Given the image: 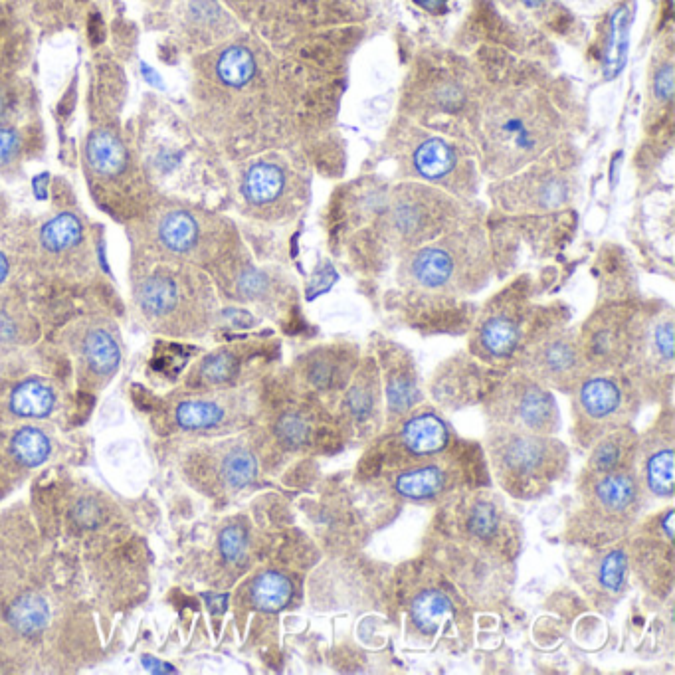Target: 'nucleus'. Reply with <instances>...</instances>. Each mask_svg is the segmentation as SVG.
Segmentation results:
<instances>
[{
  "mask_svg": "<svg viewBox=\"0 0 675 675\" xmlns=\"http://www.w3.org/2000/svg\"><path fill=\"white\" fill-rule=\"evenodd\" d=\"M462 436L454 430L448 414L430 400L418 404L400 420L381 430L365 448L351 474L355 483H367L390 472L420 464L446 452Z\"/></svg>",
  "mask_w": 675,
  "mask_h": 675,
  "instance_id": "obj_7",
  "label": "nucleus"
},
{
  "mask_svg": "<svg viewBox=\"0 0 675 675\" xmlns=\"http://www.w3.org/2000/svg\"><path fill=\"white\" fill-rule=\"evenodd\" d=\"M238 369V361L234 355L230 353H216V355H210L204 365H202V379L206 383H214V385H220V383H228L234 373Z\"/></svg>",
  "mask_w": 675,
  "mask_h": 675,
  "instance_id": "obj_37",
  "label": "nucleus"
},
{
  "mask_svg": "<svg viewBox=\"0 0 675 675\" xmlns=\"http://www.w3.org/2000/svg\"><path fill=\"white\" fill-rule=\"evenodd\" d=\"M485 254V240L476 230L436 238L404 254L398 282L430 313L438 303H458V295L482 288L487 270L470 266H485Z\"/></svg>",
  "mask_w": 675,
  "mask_h": 675,
  "instance_id": "obj_6",
  "label": "nucleus"
},
{
  "mask_svg": "<svg viewBox=\"0 0 675 675\" xmlns=\"http://www.w3.org/2000/svg\"><path fill=\"white\" fill-rule=\"evenodd\" d=\"M311 2H317V0H311Z\"/></svg>",
  "mask_w": 675,
  "mask_h": 675,
  "instance_id": "obj_43",
  "label": "nucleus"
},
{
  "mask_svg": "<svg viewBox=\"0 0 675 675\" xmlns=\"http://www.w3.org/2000/svg\"><path fill=\"white\" fill-rule=\"evenodd\" d=\"M353 485L371 525L377 529V523L386 525L392 521V511H400L404 505L434 507L462 489L493 483L482 444L460 438L446 452L420 464L390 472L373 482H353Z\"/></svg>",
  "mask_w": 675,
  "mask_h": 675,
  "instance_id": "obj_3",
  "label": "nucleus"
},
{
  "mask_svg": "<svg viewBox=\"0 0 675 675\" xmlns=\"http://www.w3.org/2000/svg\"><path fill=\"white\" fill-rule=\"evenodd\" d=\"M377 359L385 396V426L400 420L418 404L426 402L418 367L410 351L390 339L379 337L371 351Z\"/></svg>",
  "mask_w": 675,
  "mask_h": 675,
  "instance_id": "obj_21",
  "label": "nucleus"
},
{
  "mask_svg": "<svg viewBox=\"0 0 675 675\" xmlns=\"http://www.w3.org/2000/svg\"><path fill=\"white\" fill-rule=\"evenodd\" d=\"M644 404L622 373H590L571 394V444L586 454L604 434L636 424Z\"/></svg>",
  "mask_w": 675,
  "mask_h": 675,
  "instance_id": "obj_12",
  "label": "nucleus"
},
{
  "mask_svg": "<svg viewBox=\"0 0 675 675\" xmlns=\"http://www.w3.org/2000/svg\"><path fill=\"white\" fill-rule=\"evenodd\" d=\"M482 446L491 483L515 501L551 495L571 470V446L559 436L485 424Z\"/></svg>",
  "mask_w": 675,
  "mask_h": 675,
  "instance_id": "obj_4",
  "label": "nucleus"
},
{
  "mask_svg": "<svg viewBox=\"0 0 675 675\" xmlns=\"http://www.w3.org/2000/svg\"><path fill=\"white\" fill-rule=\"evenodd\" d=\"M523 523L495 485L462 489L434 505L420 555L452 580L476 610H497L517 582Z\"/></svg>",
  "mask_w": 675,
  "mask_h": 675,
  "instance_id": "obj_1",
  "label": "nucleus"
},
{
  "mask_svg": "<svg viewBox=\"0 0 675 675\" xmlns=\"http://www.w3.org/2000/svg\"><path fill=\"white\" fill-rule=\"evenodd\" d=\"M636 474L648 501H674L675 404L660 406L656 418L640 432Z\"/></svg>",
  "mask_w": 675,
  "mask_h": 675,
  "instance_id": "obj_18",
  "label": "nucleus"
},
{
  "mask_svg": "<svg viewBox=\"0 0 675 675\" xmlns=\"http://www.w3.org/2000/svg\"><path fill=\"white\" fill-rule=\"evenodd\" d=\"M218 547H220V555L224 557V561L238 565L246 559L248 549H250V533L248 527L242 523H232L228 527L222 529L220 537H218Z\"/></svg>",
  "mask_w": 675,
  "mask_h": 675,
  "instance_id": "obj_36",
  "label": "nucleus"
},
{
  "mask_svg": "<svg viewBox=\"0 0 675 675\" xmlns=\"http://www.w3.org/2000/svg\"><path fill=\"white\" fill-rule=\"evenodd\" d=\"M485 424L559 436L561 408L553 390L519 369L505 371L482 400Z\"/></svg>",
  "mask_w": 675,
  "mask_h": 675,
  "instance_id": "obj_13",
  "label": "nucleus"
},
{
  "mask_svg": "<svg viewBox=\"0 0 675 675\" xmlns=\"http://www.w3.org/2000/svg\"><path fill=\"white\" fill-rule=\"evenodd\" d=\"M179 291L173 280L165 276H153L143 282L139 290V303L149 315H163L177 303Z\"/></svg>",
  "mask_w": 675,
  "mask_h": 675,
  "instance_id": "obj_33",
  "label": "nucleus"
},
{
  "mask_svg": "<svg viewBox=\"0 0 675 675\" xmlns=\"http://www.w3.org/2000/svg\"><path fill=\"white\" fill-rule=\"evenodd\" d=\"M386 608L408 646L464 654L474 646L476 608L430 559L416 555L388 573Z\"/></svg>",
  "mask_w": 675,
  "mask_h": 675,
  "instance_id": "obj_2",
  "label": "nucleus"
},
{
  "mask_svg": "<svg viewBox=\"0 0 675 675\" xmlns=\"http://www.w3.org/2000/svg\"><path fill=\"white\" fill-rule=\"evenodd\" d=\"M18 149V135L14 129H0V165L8 163Z\"/></svg>",
  "mask_w": 675,
  "mask_h": 675,
  "instance_id": "obj_39",
  "label": "nucleus"
},
{
  "mask_svg": "<svg viewBox=\"0 0 675 675\" xmlns=\"http://www.w3.org/2000/svg\"><path fill=\"white\" fill-rule=\"evenodd\" d=\"M648 505L636 470L594 474L580 468L563 523L567 547L596 549L630 535Z\"/></svg>",
  "mask_w": 675,
  "mask_h": 675,
  "instance_id": "obj_5",
  "label": "nucleus"
},
{
  "mask_svg": "<svg viewBox=\"0 0 675 675\" xmlns=\"http://www.w3.org/2000/svg\"><path fill=\"white\" fill-rule=\"evenodd\" d=\"M537 311L529 280L519 278L511 282L476 315L470 353L491 369L509 371L529 337Z\"/></svg>",
  "mask_w": 675,
  "mask_h": 675,
  "instance_id": "obj_10",
  "label": "nucleus"
},
{
  "mask_svg": "<svg viewBox=\"0 0 675 675\" xmlns=\"http://www.w3.org/2000/svg\"><path fill=\"white\" fill-rule=\"evenodd\" d=\"M198 234V226L193 216L183 210L169 212L159 226V238L161 242L173 250V252H187L193 248L194 240Z\"/></svg>",
  "mask_w": 675,
  "mask_h": 675,
  "instance_id": "obj_30",
  "label": "nucleus"
},
{
  "mask_svg": "<svg viewBox=\"0 0 675 675\" xmlns=\"http://www.w3.org/2000/svg\"><path fill=\"white\" fill-rule=\"evenodd\" d=\"M50 620L48 602L38 594H24L12 602L8 610V622L20 634L34 636L46 628Z\"/></svg>",
  "mask_w": 675,
  "mask_h": 675,
  "instance_id": "obj_26",
  "label": "nucleus"
},
{
  "mask_svg": "<svg viewBox=\"0 0 675 675\" xmlns=\"http://www.w3.org/2000/svg\"><path fill=\"white\" fill-rule=\"evenodd\" d=\"M414 167L420 177L438 181L448 177L456 167V153L450 143L440 137H430L414 151Z\"/></svg>",
  "mask_w": 675,
  "mask_h": 675,
  "instance_id": "obj_23",
  "label": "nucleus"
},
{
  "mask_svg": "<svg viewBox=\"0 0 675 675\" xmlns=\"http://www.w3.org/2000/svg\"><path fill=\"white\" fill-rule=\"evenodd\" d=\"M569 575L579 586L584 600L604 618L628 596L632 586L628 537L596 549L569 547Z\"/></svg>",
  "mask_w": 675,
  "mask_h": 675,
  "instance_id": "obj_16",
  "label": "nucleus"
},
{
  "mask_svg": "<svg viewBox=\"0 0 675 675\" xmlns=\"http://www.w3.org/2000/svg\"><path fill=\"white\" fill-rule=\"evenodd\" d=\"M638 442L640 430L636 428V424L616 428L592 444V448L584 454L586 460L582 470L594 474L636 470Z\"/></svg>",
  "mask_w": 675,
  "mask_h": 675,
  "instance_id": "obj_22",
  "label": "nucleus"
},
{
  "mask_svg": "<svg viewBox=\"0 0 675 675\" xmlns=\"http://www.w3.org/2000/svg\"><path fill=\"white\" fill-rule=\"evenodd\" d=\"M84 353H86V359L92 365V369L97 373H103V375L111 373L119 365V357H121L115 339L107 331H101V329L92 331L86 337Z\"/></svg>",
  "mask_w": 675,
  "mask_h": 675,
  "instance_id": "obj_34",
  "label": "nucleus"
},
{
  "mask_svg": "<svg viewBox=\"0 0 675 675\" xmlns=\"http://www.w3.org/2000/svg\"><path fill=\"white\" fill-rule=\"evenodd\" d=\"M523 4H527L529 8H535V6H539V4H543V0H521Z\"/></svg>",
  "mask_w": 675,
  "mask_h": 675,
  "instance_id": "obj_42",
  "label": "nucleus"
},
{
  "mask_svg": "<svg viewBox=\"0 0 675 675\" xmlns=\"http://www.w3.org/2000/svg\"><path fill=\"white\" fill-rule=\"evenodd\" d=\"M675 325L670 307L642 303L634 343L622 375L644 406L674 404Z\"/></svg>",
  "mask_w": 675,
  "mask_h": 675,
  "instance_id": "obj_11",
  "label": "nucleus"
},
{
  "mask_svg": "<svg viewBox=\"0 0 675 675\" xmlns=\"http://www.w3.org/2000/svg\"><path fill=\"white\" fill-rule=\"evenodd\" d=\"M640 301H602L580 327L579 343L590 373H622L638 327Z\"/></svg>",
  "mask_w": 675,
  "mask_h": 675,
  "instance_id": "obj_15",
  "label": "nucleus"
},
{
  "mask_svg": "<svg viewBox=\"0 0 675 675\" xmlns=\"http://www.w3.org/2000/svg\"><path fill=\"white\" fill-rule=\"evenodd\" d=\"M220 474L228 487L244 489L258 480L260 460L250 448L236 446L224 456Z\"/></svg>",
  "mask_w": 675,
  "mask_h": 675,
  "instance_id": "obj_29",
  "label": "nucleus"
},
{
  "mask_svg": "<svg viewBox=\"0 0 675 675\" xmlns=\"http://www.w3.org/2000/svg\"><path fill=\"white\" fill-rule=\"evenodd\" d=\"M505 371L491 369L472 353H460L442 363L428 385L424 386L430 402L444 414L480 406L485 394Z\"/></svg>",
  "mask_w": 675,
  "mask_h": 675,
  "instance_id": "obj_20",
  "label": "nucleus"
},
{
  "mask_svg": "<svg viewBox=\"0 0 675 675\" xmlns=\"http://www.w3.org/2000/svg\"><path fill=\"white\" fill-rule=\"evenodd\" d=\"M420 8H424V10H428V12H440V10H444L446 8V4H448V0H414Z\"/></svg>",
  "mask_w": 675,
  "mask_h": 675,
  "instance_id": "obj_40",
  "label": "nucleus"
},
{
  "mask_svg": "<svg viewBox=\"0 0 675 675\" xmlns=\"http://www.w3.org/2000/svg\"><path fill=\"white\" fill-rule=\"evenodd\" d=\"M675 509L666 503L642 515L628 535L630 571L650 602L670 604L675 586Z\"/></svg>",
  "mask_w": 675,
  "mask_h": 675,
  "instance_id": "obj_14",
  "label": "nucleus"
},
{
  "mask_svg": "<svg viewBox=\"0 0 675 675\" xmlns=\"http://www.w3.org/2000/svg\"><path fill=\"white\" fill-rule=\"evenodd\" d=\"M12 454L24 466H40L50 456V440L38 428H22L12 438Z\"/></svg>",
  "mask_w": 675,
  "mask_h": 675,
  "instance_id": "obj_35",
  "label": "nucleus"
},
{
  "mask_svg": "<svg viewBox=\"0 0 675 675\" xmlns=\"http://www.w3.org/2000/svg\"><path fill=\"white\" fill-rule=\"evenodd\" d=\"M216 74L226 86L244 88L256 74V60L248 48L232 46L218 58Z\"/></svg>",
  "mask_w": 675,
  "mask_h": 675,
  "instance_id": "obj_28",
  "label": "nucleus"
},
{
  "mask_svg": "<svg viewBox=\"0 0 675 675\" xmlns=\"http://www.w3.org/2000/svg\"><path fill=\"white\" fill-rule=\"evenodd\" d=\"M511 369H519L553 392L571 396L590 375L579 331L567 327V317L557 307H539L529 337Z\"/></svg>",
  "mask_w": 675,
  "mask_h": 675,
  "instance_id": "obj_9",
  "label": "nucleus"
},
{
  "mask_svg": "<svg viewBox=\"0 0 675 675\" xmlns=\"http://www.w3.org/2000/svg\"><path fill=\"white\" fill-rule=\"evenodd\" d=\"M80 238H82V222L78 220V216L70 212L58 214L56 218H52L50 222L44 224L40 232L42 246L50 252H64L76 246Z\"/></svg>",
  "mask_w": 675,
  "mask_h": 675,
  "instance_id": "obj_31",
  "label": "nucleus"
},
{
  "mask_svg": "<svg viewBox=\"0 0 675 675\" xmlns=\"http://www.w3.org/2000/svg\"><path fill=\"white\" fill-rule=\"evenodd\" d=\"M674 66L668 62L664 64L654 78V96L660 101H670L674 97Z\"/></svg>",
  "mask_w": 675,
  "mask_h": 675,
  "instance_id": "obj_38",
  "label": "nucleus"
},
{
  "mask_svg": "<svg viewBox=\"0 0 675 675\" xmlns=\"http://www.w3.org/2000/svg\"><path fill=\"white\" fill-rule=\"evenodd\" d=\"M226 418L224 406L210 400H187L177 408V422L185 430H208L222 424Z\"/></svg>",
  "mask_w": 675,
  "mask_h": 675,
  "instance_id": "obj_32",
  "label": "nucleus"
},
{
  "mask_svg": "<svg viewBox=\"0 0 675 675\" xmlns=\"http://www.w3.org/2000/svg\"><path fill=\"white\" fill-rule=\"evenodd\" d=\"M6 276H8V262H6L4 254H0V284L6 280Z\"/></svg>",
  "mask_w": 675,
  "mask_h": 675,
  "instance_id": "obj_41",
  "label": "nucleus"
},
{
  "mask_svg": "<svg viewBox=\"0 0 675 675\" xmlns=\"http://www.w3.org/2000/svg\"><path fill=\"white\" fill-rule=\"evenodd\" d=\"M286 179L280 167L272 163H256L244 179V196L252 204H270L284 191Z\"/></svg>",
  "mask_w": 675,
  "mask_h": 675,
  "instance_id": "obj_25",
  "label": "nucleus"
},
{
  "mask_svg": "<svg viewBox=\"0 0 675 675\" xmlns=\"http://www.w3.org/2000/svg\"><path fill=\"white\" fill-rule=\"evenodd\" d=\"M0 107H2V103H0Z\"/></svg>",
  "mask_w": 675,
  "mask_h": 675,
  "instance_id": "obj_44",
  "label": "nucleus"
},
{
  "mask_svg": "<svg viewBox=\"0 0 675 675\" xmlns=\"http://www.w3.org/2000/svg\"><path fill=\"white\" fill-rule=\"evenodd\" d=\"M10 406L20 416L44 418L54 408V392L40 381H24L12 392Z\"/></svg>",
  "mask_w": 675,
  "mask_h": 675,
  "instance_id": "obj_27",
  "label": "nucleus"
},
{
  "mask_svg": "<svg viewBox=\"0 0 675 675\" xmlns=\"http://www.w3.org/2000/svg\"><path fill=\"white\" fill-rule=\"evenodd\" d=\"M88 163L99 175H119L127 163V151L123 143L109 131H96L88 139L86 147Z\"/></svg>",
  "mask_w": 675,
  "mask_h": 675,
  "instance_id": "obj_24",
  "label": "nucleus"
},
{
  "mask_svg": "<svg viewBox=\"0 0 675 675\" xmlns=\"http://www.w3.org/2000/svg\"><path fill=\"white\" fill-rule=\"evenodd\" d=\"M270 438L284 460H319L347 450L335 412L286 379L270 418Z\"/></svg>",
  "mask_w": 675,
  "mask_h": 675,
  "instance_id": "obj_8",
  "label": "nucleus"
},
{
  "mask_svg": "<svg viewBox=\"0 0 675 675\" xmlns=\"http://www.w3.org/2000/svg\"><path fill=\"white\" fill-rule=\"evenodd\" d=\"M345 448H365L385 428V396L373 353L361 357L351 381L335 404Z\"/></svg>",
  "mask_w": 675,
  "mask_h": 675,
  "instance_id": "obj_17",
  "label": "nucleus"
},
{
  "mask_svg": "<svg viewBox=\"0 0 675 675\" xmlns=\"http://www.w3.org/2000/svg\"><path fill=\"white\" fill-rule=\"evenodd\" d=\"M361 357V349L353 343L313 347L293 363L291 381L335 410V404L359 367Z\"/></svg>",
  "mask_w": 675,
  "mask_h": 675,
  "instance_id": "obj_19",
  "label": "nucleus"
}]
</instances>
